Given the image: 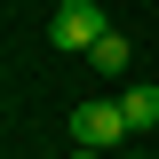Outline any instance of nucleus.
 Instances as JSON below:
<instances>
[{"instance_id":"obj_7","label":"nucleus","mask_w":159,"mask_h":159,"mask_svg":"<svg viewBox=\"0 0 159 159\" xmlns=\"http://www.w3.org/2000/svg\"><path fill=\"white\" fill-rule=\"evenodd\" d=\"M56 8H64V0H56Z\"/></svg>"},{"instance_id":"obj_1","label":"nucleus","mask_w":159,"mask_h":159,"mask_svg":"<svg viewBox=\"0 0 159 159\" xmlns=\"http://www.w3.org/2000/svg\"><path fill=\"white\" fill-rule=\"evenodd\" d=\"M72 143H80V151H103V159L127 151V143H135V127H127L119 96H88V103H80V111H72Z\"/></svg>"},{"instance_id":"obj_3","label":"nucleus","mask_w":159,"mask_h":159,"mask_svg":"<svg viewBox=\"0 0 159 159\" xmlns=\"http://www.w3.org/2000/svg\"><path fill=\"white\" fill-rule=\"evenodd\" d=\"M119 111H127L135 135H151V127H159V88H151V80H127V88H119Z\"/></svg>"},{"instance_id":"obj_6","label":"nucleus","mask_w":159,"mask_h":159,"mask_svg":"<svg viewBox=\"0 0 159 159\" xmlns=\"http://www.w3.org/2000/svg\"><path fill=\"white\" fill-rule=\"evenodd\" d=\"M72 159H103V151H72Z\"/></svg>"},{"instance_id":"obj_5","label":"nucleus","mask_w":159,"mask_h":159,"mask_svg":"<svg viewBox=\"0 0 159 159\" xmlns=\"http://www.w3.org/2000/svg\"><path fill=\"white\" fill-rule=\"evenodd\" d=\"M111 159H151V151H135V143H127V151H111Z\"/></svg>"},{"instance_id":"obj_4","label":"nucleus","mask_w":159,"mask_h":159,"mask_svg":"<svg viewBox=\"0 0 159 159\" xmlns=\"http://www.w3.org/2000/svg\"><path fill=\"white\" fill-rule=\"evenodd\" d=\"M88 64H96L103 80H119V72H127V40H119V32H103L96 48H88Z\"/></svg>"},{"instance_id":"obj_2","label":"nucleus","mask_w":159,"mask_h":159,"mask_svg":"<svg viewBox=\"0 0 159 159\" xmlns=\"http://www.w3.org/2000/svg\"><path fill=\"white\" fill-rule=\"evenodd\" d=\"M103 32H111V24H103V8H96V0H64L56 16H48V48H64V56H88Z\"/></svg>"}]
</instances>
